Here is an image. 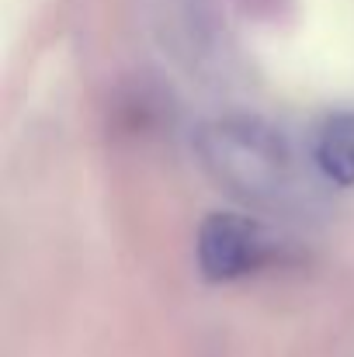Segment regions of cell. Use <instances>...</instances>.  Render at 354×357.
<instances>
[{"mask_svg": "<svg viewBox=\"0 0 354 357\" xmlns=\"http://www.w3.org/2000/svg\"><path fill=\"white\" fill-rule=\"evenodd\" d=\"M202 146H205V163L216 170V177L246 198L274 191V184L285 174V149L278 135L250 121L216 125Z\"/></svg>", "mask_w": 354, "mask_h": 357, "instance_id": "1", "label": "cell"}, {"mask_svg": "<svg viewBox=\"0 0 354 357\" xmlns=\"http://www.w3.org/2000/svg\"><path fill=\"white\" fill-rule=\"evenodd\" d=\"M264 250L267 239L260 226L243 215H212L198 233V264L212 281H230L253 271L264 260Z\"/></svg>", "mask_w": 354, "mask_h": 357, "instance_id": "2", "label": "cell"}, {"mask_svg": "<svg viewBox=\"0 0 354 357\" xmlns=\"http://www.w3.org/2000/svg\"><path fill=\"white\" fill-rule=\"evenodd\" d=\"M316 163L334 184H354V115H341L320 132Z\"/></svg>", "mask_w": 354, "mask_h": 357, "instance_id": "3", "label": "cell"}]
</instances>
